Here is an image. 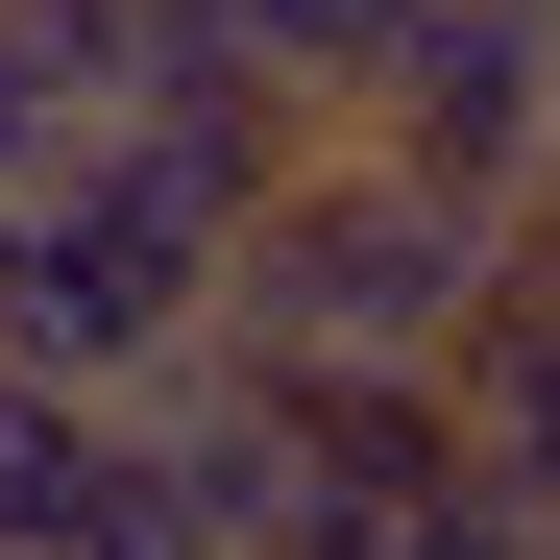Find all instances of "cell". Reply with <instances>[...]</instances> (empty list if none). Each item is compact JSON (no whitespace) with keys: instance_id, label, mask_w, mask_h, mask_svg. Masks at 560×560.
Instances as JSON below:
<instances>
[{"instance_id":"obj_1","label":"cell","mask_w":560,"mask_h":560,"mask_svg":"<svg viewBox=\"0 0 560 560\" xmlns=\"http://www.w3.org/2000/svg\"><path fill=\"white\" fill-rule=\"evenodd\" d=\"M488 293H512V220L439 196V171H390L365 122H317L293 196H268L244 268H220V341L244 365H463Z\"/></svg>"},{"instance_id":"obj_3","label":"cell","mask_w":560,"mask_h":560,"mask_svg":"<svg viewBox=\"0 0 560 560\" xmlns=\"http://www.w3.org/2000/svg\"><path fill=\"white\" fill-rule=\"evenodd\" d=\"M365 147L439 171V196H488V220H536L560 196V25L536 0H415V49L365 73Z\"/></svg>"},{"instance_id":"obj_2","label":"cell","mask_w":560,"mask_h":560,"mask_svg":"<svg viewBox=\"0 0 560 560\" xmlns=\"http://www.w3.org/2000/svg\"><path fill=\"white\" fill-rule=\"evenodd\" d=\"M220 341V220H171L122 147H73L25 220H0V365H49V390H171V365Z\"/></svg>"},{"instance_id":"obj_5","label":"cell","mask_w":560,"mask_h":560,"mask_svg":"<svg viewBox=\"0 0 560 560\" xmlns=\"http://www.w3.org/2000/svg\"><path fill=\"white\" fill-rule=\"evenodd\" d=\"M341 560H560V512H512L488 463H463V488H415L390 536H341Z\"/></svg>"},{"instance_id":"obj_6","label":"cell","mask_w":560,"mask_h":560,"mask_svg":"<svg viewBox=\"0 0 560 560\" xmlns=\"http://www.w3.org/2000/svg\"><path fill=\"white\" fill-rule=\"evenodd\" d=\"M0 560H25V536H0Z\"/></svg>"},{"instance_id":"obj_4","label":"cell","mask_w":560,"mask_h":560,"mask_svg":"<svg viewBox=\"0 0 560 560\" xmlns=\"http://www.w3.org/2000/svg\"><path fill=\"white\" fill-rule=\"evenodd\" d=\"M463 463H488L512 512H560V196L512 220V293H488V341H463Z\"/></svg>"}]
</instances>
